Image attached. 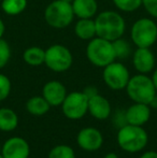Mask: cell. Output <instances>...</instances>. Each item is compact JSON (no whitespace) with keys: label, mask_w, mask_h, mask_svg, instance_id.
I'll return each mask as SVG.
<instances>
[{"label":"cell","mask_w":157,"mask_h":158,"mask_svg":"<svg viewBox=\"0 0 157 158\" xmlns=\"http://www.w3.org/2000/svg\"><path fill=\"white\" fill-rule=\"evenodd\" d=\"M72 6L64 0H54L44 10V19L54 29H65L69 27L74 19Z\"/></svg>","instance_id":"obj_4"},{"label":"cell","mask_w":157,"mask_h":158,"mask_svg":"<svg viewBox=\"0 0 157 158\" xmlns=\"http://www.w3.org/2000/svg\"><path fill=\"white\" fill-rule=\"evenodd\" d=\"M116 141L121 150L134 154L145 148L149 143V135L142 126L126 124L119 127Z\"/></svg>","instance_id":"obj_2"},{"label":"cell","mask_w":157,"mask_h":158,"mask_svg":"<svg viewBox=\"0 0 157 158\" xmlns=\"http://www.w3.org/2000/svg\"><path fill=\"white\" fill-rule=\"evenodd\" d=\"M19 115L10 108L0 109V130L4 132H11L19 126Z\"/></svg>","instance_id":"obj_18"},{"label":"cell","mask_w":157,"mask_h":158,"mask_svg":"<svg viewBox=\"0 0 157 158\" xmlns=\"http://www.w3.org/2000/svg\"><path fill=\"white\" fill-rule=\"evenodd\" d=\"M150 106L151 108H154V109H157V95L154 97V99L151 101V103H150Z\"/></svg>","instance_id":"obj_32"},{"label":"cell","mask_w":157,"mask_h":158,"mask_svg":"<svg viewBox=\"0 0 157 158\" xmlns=\"http://www.w3.org/2000/svg\"><path fill=\"white\" fill-rule=\"evenodd\" d=\"M51 106L43 96H34L26 102V110L29 114L35 116H42L50 111Z\"/></svg>","instance_id":"obj_19"},{"label":"cell","mask_w":157,"mask_h":158,"mask_svg":"<svg viewBox=\"0 0 157 158\" xmlns=\"http://www.w3.org/2000/svg\"><path fill=\"white\" fill-rule=\"evenodd\" d=\"M0 154L3 158H29V143L22 137H11L2 144Z\"/></svg>","instance_id":"obj_11"},{"label":"cell","mask_w":157,"mask_h":158,"mask_svg":"<svg viewBox=\"0 0 157 158\" xmlns=\"http://www.w3.org/2000/svg\"><path fill=\"white\" fill-rule=\"evenodd\" d=\"M151 117V106L150 104L134 102L125 111L126 123L134 126H143L150 121Z\"/></svg>","instance_id":"obj_14"},{"label":"cell","mask_w":157,"mask_h":158,"mask_svg":"<svg viewBox=\"0 0 157 158\" xmlns=\"http://www.w3.org/2000/svg\"><path fill=\"white\" fill-rule=\"evenodd\" d=\"M115 8L121 12L131 13L142 6V0H112Z\"/></svg>","instance_id":"obj_24"},{"label":"cell","mask_w":157,"mask_h":158,"mask_svg":"<svg viewBox=\"0 0 157 158\" xmlns=\"http://www.w3.org/2000/svg\"><path fill=\"white\" fill-rule=\"evenodd\" d=\"M48 158H76V152L70 145L59 144L48 152Z\"/></svg>","instance_id":"obj_23"},{"label":"cell","mask_w":157,"mask_h":158,"mask_svg":"<svg viewBox=\"0 0 157 158\" xmlns=\"http://www.w3.org/2000/svg\"><path fill=\"white\" fill-rule=\"evenodd\" d=\"M103 135L100 130L94 127H85L76 135V143L83 151L96 152L103 144Z\"/></svg>","instance_id":"obj_10"},{"label":"cell","mask_w":157,"mask_h":158,"mask_svg":"<svg viewBox=\"0 0 157 158\" xmlns=\"http://www.w3.org/2000/svg\"><path fill=\"white\" fill-rule=\"evenodd\" d=\"M88 113L98 121H105L110 117L112 108L109 100L103 96L97 94L88 98Z\"/></svg>","instance_id":"obj_15"},{"label":"cell","mask_w":157,"mask_h":158,"mask_svg":"<svg viewBox=\"0 0 157 158\" xmlns=\"http://www.w3.org/2000/svg\"><path fill=\"white\" fill-rule=\"evenodd\" d=\"M28 0H2L1 9L9 16H16L27 9Z\"/></svg>","instance_id":"obj_21"},{"label":"cell","mask_w":157,"mask_h":158,"mask_svg":"<svg viewBox=\"0 0 157 158\" xmlns=\"http://www.w3.org/2000/svg\"><path fill=\"white\" fill-rule=\"evenodd\" d=\"M86 57L90 64L98 68H105L116 60L112 42L99 37H95L88 41L86 45Z\"/></svg>","instance_id":"obj_5"},{"label":"cell","mask_w":157,"mask_h":158,"mask_svg":"<svg viewBox=\"0 0 157 158\" xmlns=\"http://www.w3.org/2000/svg\"><path fill=\"white\" fill-rule=\"evenodd\" d=\"M4 32H6V25H4V22L0 19V39L3 38Z\"/></svg>","instance_id":"obj_30"},{"label":"cell","mask_w":157,"mask_h":158,"mask_svg":"<svg viewBox=\"0 0 157 158\" xmlns=\"http://www.w3.org/2000/svg\"><path fill=\"white\" fill-rule=\"evenodd\" d=\"M11 58V48L10 44L1 38L0 39V69L4 68L8 64Z\"/></svg>","instance_id":"obj_25"},{"label":"cell","mask_w":157,"mask_h":158,"mask_svg":"<svg viewBox=\"0 0 157 158\" xmlns=\"http://www.w3.org/2000/svg\"><path fill=\"white\" fill-rule=\"evenodd\" d=\"M125 90L130 100L145 104L151 103V101L157 95L152 77L142 73H138L134 77H130Z\"/></svg>","instance_id":"obj_3"},{"label":"cell","mask_w":157,"mask_h":158,"mask_svg":"<svg viewBox=\"0 0 157 158\" xmlns=\"http://www.w3.org/2000/svg\"><path fill=\"white\" fill-rule=\"evenodd\" d=\"M102 79L105 85L112 90L125 89L130 79L128 68L121 61H113L102 68Z\"/></svg>","instance_id":"obj_9"},{"label":"cell","mask_w":157,"mask_h":158,"mask_svg":"<svg viewBox=\"0 0 157 158\" xmlns=\"http://www.w3.org/2000/svg\"><path fill=\"white\" fill-rule=\"evenodd\" d=\"M0 1H2V0H0Z\"/></svg>","instance_id":"obj_36"},{"label":"cell","mask_w":157,"mask_h":158,"mask_svg":"<svg viewBox=\"0 0 157 158\" xmlns=\"http://www.w3.org/2000/svg\"><path fill=\"white\" fill-rule=\"evenodd\" d=\"M152 81H153L154 83V86H155L156 88V92H157V68H155L153 70V74H152Z\"/></svg>","instance_id":"obj_31"},{"label":"cell","mask_w":157,"mask_h":158,"mask_svg":"<svg viewBox=\"0 0 157 158\" xmlns=\"http://www.w3.org/2000/svg\"><path fill=\"white\" fill-rule=\"evenodd\" d=\"M74 35L83 41H89L96 35V25L94 19H79L74 25Z\"/></svg>","instance_id":"obj_17"},{"label":"cell","mask_w":157,"mask_h":158,"mask_svg":"<svg viewBox=\"0 0 157 158\" xmlns=\"http://www.w3.org/2000/svg\"><path fill=\"white\" fill-rule=\"evenodd\" d=\"M130 39L137 48H152L157 41V24L153 19L141 17L130 29Z\"/></svg>","instance_id":"obj_6"},{"label":"cell","mask_w":157,"mask_h":158,"mask_svg":"<svg viewBox=\"0 0 157 158\" xmlns=\"http://www.w3.org/2000/svg\"><path fill=\"white\" fill-rule=\"evenodd\" d=\"M156 58L151 48H137L132 52V66L138 73L149 74L155 69Z\"/></svg>","instance_id":"obj_12"},{"label":"cell","mask_w":157,"mask_h":158,"mask_svg":"<svg viewBox=\"0 0 157 158\" xmlns=\"http://www.w3.org/2000/svg\"><path fill=\"white\" fill-rule=\"evenodd\" d=\"M114 52H115L116 60L118 59H126L131 54V45L127 40L123 39V37L118 40L112 41Z\"/></svg>","instance_id":"obj_22"},{"label":"cell","mask_w":157,"mask_h":158,"mask_svg":"<svg viewBox=\"0 0 157 158\" xmlns=\"http://www.w3.org/2000/svg\"><path fill=\"white\" fill-rule=\"evenodd\" d=\"M42 96L51 106H59L67 96V89L61 82L52 80L46 82L42 87Z\"/></svg>","instance_id":"obj_13"},{"label":"cell","mask_w":157,"mask_h":158,"mask_svg":"<svg viewBox=\"0 0 157 158\" xmlns=\"http://www.w3.org/2000/svg\"><path fill=\"white\" fill-rule=\"evenodd\" d=\"M64 1H66V2H69V3H72V2H73V0H64Z\"/></svg>","instance_id":"obj_34"},{"label":"cell","mask_w":157,"mask_h":158,"mask_svg":"<svg viewBox=\"0 0 157 158\" xmlns=\"http://www.w3.org/2000/svg\"><path fill=\"white\" fill-rule=\"evenodd\" d=\"M82 92H83L84 94L87 96L88 98H90V97H93V96L98 94V89H97L95 86H86V87L84 88Z\"/></svg>","instance_id":"obj_28"},{"label":"cell","mask_w":157,"mask_h":158,"mask_svg":"<svg viewBox=\"0 0 157 158\" xmlns=\"http://www.w3.org/2000/svg\"><path fill=\"white\" fill-rule=\"evenodd\" d=\"M139 158H157V152L156 151H147L141 154Z\"/></svg>","instance_id":"obj_29"},{"label":"cell","mask_w":157,"mask_h":158,"mask_svg":"<svg viewBox=\"0 0 157 158\" xmlns=\"http://www.w3.org/2000/svg\"><path fill=\"white\" fill-rule=\"evenodd\" d=\"M73 64L72 53L63 44H52L45 50L44 64L53 72H66Z\"/></svg>","instance_id":"obj_7"},{"label":"cell","mask_w":157,"mask_h":158,"mask_svg":"<svg viewBox=\"0 0 157 158\" xmlns=\"http://www.w3.org/2000/svg\"><path fill=\"white\" fill-rule=\"evenodd\" d=\"M0 158H3V156H2V155H1V154H0Z\"/></svg>","instance_id":"obj_35"},{"label":"cell","mask_w":157,"mask_h":158,"mask_svg":"<svg viewBox=\"0 0 157 158\" xmlns=\"http://www.w3.org/2000/svg\"><path fill=\"white\" fill-rule=\"evenodd\" d=\"M142 6L153 19H157V0H142Z\"/></svg>","instance_id":"obj_27"},{"label":"cell","mask_w":157,"mask_h":158,"mask_svg":"<svg viewBox=\"0 0 157 158\" xmlns=\"http://www.w3.org/2000/svg\"><path fill=\"white\" fill-rule=\"evenodd\" d=\"M74 16L78 19H95L98 14L96 0H73L71 3Z\"/></svg>","instance_id":"obj_16"},{"label":"cell","mask_w":157,"mask_h":158,"mask_svg":"<svg viewBox=\"0 0 157 158\" xmlns=\"http://www.w3.org/2000/svg\"><path fill=\"white\" fill-rule=\"evenodd\" d=\"M96 35L108 41L122 38L126 30V22L122 14L116 11L105 10L95 16Z\"/></svg>","instance_id":"obj_1"},{"label":"cell","mask_w":157,"mask_h":158,"mask_svg":"<svg viewBox=\"0 0 157 158\" xmlns=\"http://www.w3.org/2000/svg\"><path fill=\"white\" fill-rule=\"evenodd\" d=\"M103 158H118V154L111 152V153H108V154H105Z\"/></svg>","instance_id":"obj_33"},{"label":"cell","mask_w":157,"mask_h":158,"mask_svg":"<svg viewBox=\"0 0 157 158\" xmlns=\"http://www.w3.org/2000/svg\"><path fill=\"white\" fill-rule=\"evenodd\" d=\"M60 106L68 119L78 121L88 113V97L83 92H72L67 94Z\"/></svg>","instance_id":"obj_8"},{"label":"cell","mask_w":157,"mask_h":158,"mask_svg":"<svg viewBox=\"0 0 157 158\" xmlns=\"http://www.w3.org/2000/svg\"><path fill=\"white\" fill-rule=\"evenodd\" d=\"M12 89L11 80L6 74L0 73V102L6 100L10 96Z\"/></svg>","instance_id":"obj_26"},{"label":"cell","mask_w":157,"mask_h":158,"mask_svg":"<svg viewBox=\"0 0 157 158\" xmlns=\"http://www.w3.org/2000/svg\"><path fill=\"white\" fill-rule=\"evenodd\" d=\"M45 50L40 46H30L23 53V60L31 67H39L44 64Z\"/></svg>","instance_id":"obj_20"}]
</instances>
